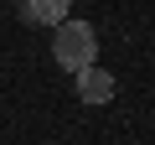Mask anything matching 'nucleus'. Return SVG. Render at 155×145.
Listing matches in <instances>:
<instances>
[{
  "label": "nucleus",
  "instance_id": "3",
  "mask_svg": "<svg viewBox=\"0 0 155 145\" xmlns=\"http://www.w3.org/2000/svg\"><path fill=\"white\" fill-rule=\"evenodd\" d=\"M78 99H83V104H109L114 99V72L83 67V72H78Z\"/></svg>",
  "mask_w": 155,
  "mask_h": 145
},
{
  "label": "nucleus",
  "instance_id": "2",
  "mask_svg": "<svg viewBox=\"0 0 155 145\" xmlns=\"http://www.w3.org/2000/svg\"><path fill=\"white\" fill-rule=\"evenodd\" d=\"M67 16H72V0H21L26 26H62Z\"/></svg>",
  "mask_w": 155,
  "mask_h": 145
},
{
  "label": "nucleus",
  "instance_id": "1",
  "mask_svg": "<svg viewBox=\"0 0 155 145\" xmlns=\"http://www.w3.org/2000/svg\"><path fill=\"white\" fill-rule=\"evenodd\" d=\"M52 57L78 78V72L93 67V57H98V31H93L88 21H72V16H67V21L52 31Z\"/></svg>",
  "mask_w": 155,
  "mask_h": 145
}]
</instances>
